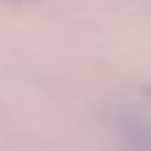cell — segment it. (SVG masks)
<instances>
[{"label": "cell", "instance_id": "6da1fadb", "mask_svg": "<svg viewBox=\"0 0 151 151\" xmlns=\"http://www.w3.org/2000/svg\"><path fill=\"white\" fill-rule=\"evenodd\" d=\"M113 131L124 151H149V120L145 107L120 102L113 109Z\"/></svg>", "mask_w": 151, "mask_h": 151}]
</instances>
